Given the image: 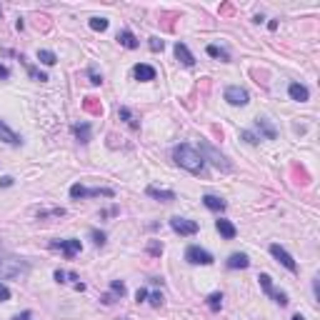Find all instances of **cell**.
Here are the masks:
<instances>
[{
	"label": "cell",
	"mask_w": 320,
	"mask_h": 320,
	"mask_svg": "<svg viewBox=\"0 0 320 320\" xmlns=\"http://www.w3.org/2000/svg\"><path fill=\"white\" fill-rule=\"evenodd\" d=\"M258 280H260V285H263V290H265L268 295H273V278H270V275H265V273H263V275H260V278H258Z\"/></svg>",
	"instance_id": "cell-24"
},
{
	"label": "cell",
	"mask_w": 320,
	"mask_h": 320,
	"mask_svg": "<svg viewBox=\"0 0 320 320\" xmlns=\"http://www.w3.org/2000/svg\"><path fill=\"white\" fill-rule=\"evenodd\" d=\"M0 140L8 143V145H20V135H18L15 130H10L3 120H0Z\"/></svg>",
	"instance_id": "cell-14"
},
{
	"label": "cell",
	"mask_w": 320,
	"mask_h": 320,
	"mask_svg": "<svg viewBox=\"0 0 320 320\" xmlns=\"http://www.w3.org/2000/svg\"><path fill=\"white\" fill-rule=\"evenodd\" d=\"M288 93H290V98H293V100H298V103H305V100L310 98L308 88H305V85H300V83H290Z\"/></svg>",
	"instance_id": "cell-13"
},
{
	"label": "cell",
	"mask_w": 320,
	"mask_h": 320,
	"mask_svg": "<svg viewBox=\"0 0 320 320\" xmlns=\"http://www.w3.org/2000/svg\"><path fill=\"white\" fill-rule=\"evenodd\" d=\"M215 228H218V233H220V235L225 238V240H233V238H235V225H233L230 220H225V218H220L218 223H215Z\"/></svg>",
	"instance_id": "cell-15"
},
{
	"label": "cell",
	"mask_w": 320,
	"mask_h": 320,
	"mask_svg": "<svg viewBox=\"0 0 320 320\" xmlns=\"http://www.w3.org/2000/svg\"><path fill=\"white\" fill-rule=\"evenodd\" d=\"M203 205H205L208 210H215V213L225 210V200L218 198V195H203Z\"/></svg>",
	"instance_id": "cell-18"
},
{
	"label": "cell",
	"mask_w": 320,
	"mask_h": 320,
	"mask_svg": "<svg viewBox=\"0 0 320 320\" xmlns=\"http://www.w3.org/2000/svg\"><path fill=\"white\" fill-rule=\"evenodd\" d=\"M120 118L128 123V125H130V128H138V120L133 118V113L130 110H128V108H120Z\"/></svg>",
	"instance_id": "cell-23"
},
{
	"label": "cell",
	"mask_w": 320,
	"mask_h": 320,
	"mask_svg": "<svg viewBox=\"0 0 320 320\" xmlns=\"http://www.w3.org/2000/svg\"><path fill=\"white\" fill-rule=\"evenodd\" d=\"M208 55H213V58H220V60H228V53H225V50H220L218 45H208Z\"/></svg>",
	"instance_id": "cell-26"
},
{
	"label": "cell",
	"mask_w": 320,
	"mask_h": 320,
	"mask_svg": "<svg viewBox=\"0 0 320 320\" xmlns=\"http://www.w3.org/2000/svg\"><path fill=\"white\" fill-rule=\"evenodd\" d=\"M173 158L180 168H185L188 173H203L205 170V158L200 155V150H195L193 145H175V150H173Z\"/></svg>",
	"instance_id": "cell-1"
},
{
	"label": "cell",
	"mask_w": 320,
	"mask_h": 320,
	"mask_svg": "<svg viewBox=\"0 0 320 320\" xmlns=\"http://www.w3.org/2000/svg\"><path fill=\"white\" fill-rule=\"evenodd\" d=\"M250 260H248V255L245 253H233L230 258H228V268L230 270H238V268H248Z\"/></svg>",
	"instance_id": "cell-17"
},
{
	"label": "cell",
	"mask_w": 320,
	"mask_h": 320,
	"mask_svg": "<svg viewBox=\"0 0 320 320\" xmlns=\"http://www.w3.org/2000/svg\"><path fill=\"white\" fill-rule=\"evenodd\" d=\"M38 60L43 63V65H55L58 63V55L53 50H38Z\"/></svg>",
	"instance_id": "cell-21"
},
{
	"label": "cell",
	"mask_w": 320,
	"mask_h": 320,
	"mask_svg": "<svg viewBox=\"0 0 320 320\" xmlns=\"http://www.w3.org/2000/svg\"><path fill=\"white\" fill-rule=\"evenodd\" d=\"M8 75H10V70L5 65H0V78H8Z\"/></svg>",
	"instance_id": "cell-41"
},
{
	"label": "cell",
	"mask_w": 320,
	"mask_h": 320,
	"mask_svg": "<svg viewBox=\"0 0 320 320\" xmlns=\"http://www.w3.org/2000/svg\"><path fill=\"white\" fill-rule=\"evenodd\" d=\"M185 260L193 263V265H210L213 263V255L208 250H203L200 245H190L185 250Z\"/></svg>",
	"instance_id": "cell-4"
},
{
	"label": "cell",
	"mask_w": 320,
	"mask_h": 320,
	"mask_svg": "<svg viewBox=\"0 0 320 320\" xmlns=\"http://www.w3.org/2000/svg\"><path fill=\"white\" fill-rule=\"evenodd\" d=\"M225 100L230 105H248L250 95H248L245 88H240V85H230V88H225Z\"/></svg>",
	"instance_id": "cell-7"
},
{
	"label": "cell",
	"mask_w": 320,
	"mask_h": 320,
	"mask_svg": "<svg viewBox=\"0 0 320 320\" xmlns=\"http://www.w3.org/2000/svg\"><path fill=\"white\" fill-rule=\"evenodd\" d=\"M53 248H58V250H63L65 253V258H75V255L80 253V240H55L53 243Z\"/></svg>",
	"instance_id": "cell-9"
},
{
	"label": "cell",
	"mask_w": 320,
	"mask_h": 320,
	"mask_svg": "<svg viewBox=\"0 0 320 320\" xmlns=\"http://www.w3.org/2000/svg\"><path fill=\"white\" fill-rule=\"evenodd\" d=\"M273 298H275V303H278V305H288V295L283 290H273Z\"/></svg>",
	"instance_id": "cell-29"
},
{
	"label": "cell",
	"mask_w": 320,
	"mask_h": 320,
	"mask_svg": "<svg viewBox=\"0 0 320 320\" xmlns=\"http://www.w3.org/2000/svg\"><path fill=\"white\" fill-rule=\"evenodd\" d=\"M145 298H148V290H145V288H138V293H135V300H138V303H143Z\"/></svg>",
	"instance_id": "cell-36"
},
{
	"label": "cell",
	"mask_w": 320,
	"mask_h": 320,
	"mask_svg": "<svg viewBox=\"0 0 320 320\" xmlns=\"http://www.w3.org/2000/svg\"><path fill=\"white\" fill-rule=\"evenodd\" d=\"M110 288H113V293H118V295H120V298H123V295H125V285H123V283H120V280H113V283H110Z\"/></svg>",
	"instance_id": "cell-32"
},
{
	"label": "cell",
	"mask_w": 320,
	"mask_h": 320,
	"mask_svg": "<svg viewBox=\"0 0 320 320\" xmlns=\"http://www.w3.org/2000/svg\"><path fill=\"white\" fill-rule=\"evenodd\" d=\"M240 138H243L245 143H250V145H258V143H260V138L255 135V133H250V130H243V133H240Z\"/></svg>",
	"instance_id": "cell-27"
},
{
	"label": "cell",
	"mask_w": 320,
	"mask_h": 320,
	"mask_svg": "<svg viewBox=\"0 0 320 320\" xmlns=\"http://www.w3.org/2000/svg\"><path fill=\"white\" fill-rule=\"evenodd\" d=\"M5 300H10V290H8V285L0 283V303H5Z\"/></svg>",
	"instance_id": "cell-33"
},
{
	"label": "cell",
	"mask_w": 320,
	"mask_h": 320,
	"mask_svg": "<svg viewBox=\"0 0 320 320\" xmlns=\"http://www.w3.org/2000/svg\"><path fill=\"white\" fill-rule=\"evenodd\" d=\"M90 83H93V85H100V83H103V78H100V75H95V73H90Z\"/></svg>",
	"instance_id": "cell-40"
},
{
	"label": "cell",
	"mask_w": 320,
	"mask_h": 320,
	"mask_svg": "<svg viewBox=\"0 0 320 320\" xmlns=\"http://www.w3.org/2000/svg\"><path fill=\"white\" fill-rule=\"evenodd\" d=\"M48 215H65V210L55 208V210H40V213H38V218H48Z\"/></svg>",
	"instance_id": "cell-28"
},
{
	"label": "cell",
	"mask_w": 320,
	"mask_h": 320,
	"mask_svg": "<svg viewBox=\"0 0 320 320\" xmlns=\"http://www.w3.org/2000/svg\"><path fill=\"white\" fill-rule=\"evenodd\" d=\"M150 305H155V308L163 305V295L160 293H150Z\"/></svg>",
	"instance_id": "cell-34"
},
{
	"label": "cell",
	"mask_w": 320,
	"mask_h": 320,
	"mask_svg": "<svg viewBox=\"0 0 320 320\" xmlns=\"http://www.w3.org/2000/svg\"><path fill=\"white\" fill-rule=\"evenodd\" d=\"M90 28L93 30H108V20H105V18H90Z\"/></svg>",
	"instance_id": "cell-22"
},
{
	"label": "cell",
	"mask_w": 320,
	"mask_h": 320,
	"mask_svg": "<svg viewBox=\"0 0 320 320\" xmlns=\"http://www.w3.org/2000/svg\"><path fill=\"white\" fill-rule=\"evenodd\" d=\"M65 278H68L65 270H55V280H58V283H65Z\"/></svg>",
	"instance_id": "cell-37"
},
{
	"label": "cell",
	"mask_w": 320,
	"mask_h": 320,
	"mask_svg": "<svg viewBox=\"0 0 320 320\" xmlns=\"http://www.w3.org/2000/svg\"><path fill=\"white\" fill-rule=\"evenodd\" d=\"M208 305H210L213 310H218V308L223 305V295H220V293H213V295L208 298Z\"/></svg>",
	"instance_id": "cell-25"
},
{
	"label": "cell",
	"mask_w": 320,
	"mask_h": 320,
	"mask_svg": "<svg viewBox=\"0 0 320 320\" xmlns=\"http://www.w3.org/2000/svg\"><path fill=\"white\" fill-rule=\"evenodd\" d=\"M255 125H258V130L268 138V140H275V138H278V133H275V128L265 120V118H258V120H255Z\"/></svg>",
	"instance_id": "cell-19"
},
{
	"label": "cell",
	"mask_w": 320,
	"mask_h": 320,
	"mask_svg": "<svg viewBox=\"0 0 320 320\" xmlns=\"http://www.w3.org/2000/svg\"><path fill=\"white\" fill-rule=\"evenodd\" d=\"M0 185H3V188H10V185H13V178H10V175H5V178H0Z\"/></svg>",
	"instance_id": "cell-39"
},
{
	"label": "cell",
	"mask_w": 320,
	"mask_h": 320,
	"mask_svg": "<svg viewBox=\"0 0 320 320\" xmlns=\"http://www.w3.org/2000/svg\"><path fill=\"white\" fill-rule=\"evenodd\" d=\"M150 198H155V200H163V203H170V200H175V193L173 190H165V188H155V185H148V190H145Z\"/></svg>",
	"instance_id": "cell-10"
},
{
	"label": "cell",
	"mask_w": 320,
	"mask_h": 320,
	"mask_svg": "<svg viewBox=\"0 0 320 320\" xmlns=\"http://www.w3.org/2000/svg\"><path fill=\"white\" fill-rule=\"evenodd\" d=\"M170 228H173L175 233H180V235H195L198 233L195 220H188V218H180V215H175L173 220H170Z\"/></svg>",
	"instance_id": "cell-8"
},
{
	"label": "cell",
	"mask_w": 320,
	"mask_h": 320,
	"mask_svg": "<svg viewBox=\"0 0 320 320\" xmlns=\"http://www.w3.org/2000/svg\"><path fill=\"white\" fill-rule=\"evenodd\" d=\"M133 75H135L138 80H143V83L155 80V68H153V65H145V63H138V65L133 68Z\"/></svg>",
	"instance_id": "cell-12"
},
{
	"label": "cell",
	"mask_w": 320,
	"mask_h": 320,
	"mask_svg": "<svg viewBox=\"0 0 320 320\" xmlns=\"http://www.w3.org/2000/svg\"><path fill=\"white\" fill-rule=\"evenodd\" d=\"M148 250H150L153 255H158V253H163V245H158V243H150V248H148Z\"/></svg>",
	"instance_id": "cell-38"
},
{
	"label": "cell",
	"mask_w": 320,
	"mask_h": 320,
	"mask_svg": "<svg viewBox=\"0 0 320 320\" xmlns=\"http://www.w3.org/2000/svg\"><path fill=\"white\" fill-rule=\"evenodd\" d=\"M70 195H73V198H98V195L113 198L115 190H110V188H85V185L75 183V185L70 188Z\"/></svg>",
	"instance_id": "cell-3"
},
{
	"label": "cell",
	"mask_w": 320,
	"mask_h": 320,
	"mask_svg": "<svg viewBox=\"0 0 320 320\" xmlns=\"http://www.w3.org/2000/svg\"><path fill=\"white\" fill-rule=\"evenodd\" d=\"M118 43H120L123 48H128V50H135V48L140 45V43H138V38H135L130 30H123V33H118Z\"/></svg>",
	"instance_id": "cell-16"
},
{
	"label": "cell",
	"mask_w": 320,
	"mask_h": 320,
	"mask_svg": "<svg viewBox=\"0 0 320 320\" xmlns=\"http://www.w3.org/2000/svg\"><path fill=\"white\" fill-rule=\"evenodd\" d=\"M148 45H150V50H155V53H158V50H163L165 43H163L160 38H150V43H148Z\"/></svg>",
	"instance_id": "cell-30"
},
{
	"label": "cell",
	"mask_w": 320,
	"mask_h": 320,
	"mask_svg": "<svg viewBox=\"0 0 320 320\" xmlns=\"http://www.w3.org/2000/svg\"><path fill=\"white\" fill-rule=\"evenodd\" d=\"M103 303H105V305H110V303H115V300H113V295H103Z\"/></svg>",
	"instance_id": "cell-42"
},
{
	"label": "cell",
	"mask_w": 320,
	"mask_h": 320,
	"mask_svg": "<svg viewBox=\"0 0 320 320\" xmlns=\"http://www.w3.org/2000/svg\"><path fill=\"white\" fill-rule=\"evenodd\" d=\"M200 155L203 158H208L213 165H215V168H220V170H230V163L215 150V148H213V145H208V143H200Z\"/></svg>",
	"instance_id": "cell-6"
},
{
	"label": "cell",
	"mask_w": 320,
	"mask_h": 320,
	"mask_svg": "<svg viewBox=\"0 0 320 320\" xmlns=\"http://www.w3.org/2000/svg\"><path fill=\"white\" fill-rule=\"evenodd\" d=\"M28 318H30V313H28V310H25L23 315H15V320H28Z\"/></svg>",
	"instance_id": "cell-43"
},
{
	"label": "cell",
	"mask_w": 320,
	"mask_h": 320,
	"mask_svg": "<svg viewBox=\"0 0 320 320\" xmlns=\"http://www.w3.org/2000/svg\"><path fill=\"white\" fill-rule=\"evenodd\" d=\"M270 255H273V258L278 260L283 268H288L290 273H295V270H298V263L293 260V255H290L285 248H280L278 243H273V245H270Z\"/></svg>",
	"instance_id": "cell-5"
},
{
	"label": "cell",
	"mask_w": 320,
	"mask_h": 320,
	"mask_svg": "<svg viewBox=\"0 0 320 320\" xmlns=\"http://www.w3.org/2000/svg\"><path fill=\"white\" fill-rule=\"evenodd\" d=\"M175 58L183 63V65H188V68H193V65H195V58H193V53L188 50L185 43H178V45H175Z\"/></svg>",
	"instance_id": "cell-11"
},
{
	"label": "cell",
	"mask_w": 320,
	"mask_h": 320,
	"mask_svg": "<svg viewBox=\"0 0 320 320\" xmlns=\"http://www.w3.org/2000/svg\"><path fill=\"white\" fill-rule=\"evenodd\" d=\"M90 235H93L95 245H103V243H105V233H100V230H90Z\"/></svg>",
	"instance_id": "cell-31"
},
{
	"label": "cell",
	"mask_w": 320,
	"mask_h": 320,
	"mask_svg": "<svg viewBox=\"0 0 320 320\" xmlns=\"http://www.w3.org/2000/svg\"><path fill=\"white\" fill-rule=\"evenodd\" d=\"M75 135H78L80 143H88L90 140V125L88 123H78L75 125Z\"/></svg>",
	"instance_id": "cell-20"
},
{
	"label": "cell",
	"mask_w": 320,
	"mask_h": 320,
	"mask_svg": "<svg viewBox=\"0 0 320 320\" xmlns=\"http://www.w3.org/2000/svg\"><path fill=\"white\" fill-rule=\"evenodd\" d=\"M28 273V263L20 258H0V278L13 280V278H23Z\"/></svg>",
	"instance_id": "cell-2"
},
{
	"label": "cell",
	"mask_w": 320,
	"mask_h": 320,
	"mask_svg": "<svg viewBox=\"0 0 320 320\" xmlns=\"http://www.w3.org/2000/svg\"><path fill=\"white\" fill-rule=\"evenodd\" d=\"M28 73H30V75H33L35 80H48V75H45V73H38L35 68H28Z\"/></svg>",
	"instance_id": "cell-35"
},
{
	"label": "cell",
	"mask_w": 320,
	"mask_h": 320,
	"mask_svg": "<svg viewBox=\"0 0 320 320\" xmlns=\"http://www.w3.org/2000/svg\"><path fill=\"white\" fill-rule=\"evenodd\" d=\"M293 320H305V318H303L300 313H298V315H293Z\"/></svg>",
	"instance_id": "cell-44"
}]
</instances>
